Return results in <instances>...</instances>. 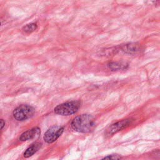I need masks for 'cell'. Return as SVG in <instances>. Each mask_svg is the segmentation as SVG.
I'll return each mask as SVG.
<instances>
[{"label":"cell","mask_w":160,"mask_h":160,"mask_svg":"<svg viewBox=\"0 0 160 160\" xmlns=\"http://www.w3.org/2000/svg\"><path fill=\"white\" fill-rule=\"evenodd\" d=\"M95 127L94 118L89 115H81L75 117L71 122V127L80 133H89Z\"/></svg>","instance_id":"cell-1"},{"label":"cell","mask_w":160,"mask_h":160,"mask_svg":"<svg viewBox=\"0 0 160 160\" xmlns=\"http://www.w3.org/2000/svg\"><path fill=\"white\" fill-rule=\"evenodd\" d=\"M80 106L78 101H69L57 106L54 108V112L60 115L69 116L77 112Z\"/></svg>","instance_id":"cell-2"},{"label":"cell","mask_w":160,"mask_h":160,"mask_svg":"<svg viewBox=\"0 0 160 160\" xmlns=\"http://www.w3.org/2000/svg\"><path fill=\"white\" fill-rule=\"evenodd\" d=\"M34 114V109L28 105H22L13 111V116L18 121L29 119Z\"/></svg>","instance_id":"cell-3"},{"label":"cell","mask_w":160,"mask_h":160,"mask_svg":"<svg viewBox=\"0 0 160 160\" xmlns=\"http://www.w3.org/2000/svg\"><path fill=\"white\" fill-rule=\"evenodd\" d=\"M64 128L60 126H53L47 130L44 135V140L48 143L54 142L63 133Z\"/></svg>","instance_id":"cell-4"},{"label":"cell","mask_w":160,"mask_h":160,"mask_svg":"<svg viewBox=\"0 0 160 160\" xmlns=\"http://www.w3.org/2000/svg\"><path fill=\"white\" fill-rule=\"evenodd\" d=\"M129 120H124L118 121L110 126L106 131V136L110 137L128 127L130 124Z\"/></svg>","instance_id":"cell-5"},{"label":"cell","mask_w":160,"mask_h":160,"mask_svg":"<svg viewBox=\"0 0 160 160\" xmlns=\"http://www.w3.org/2000/svg\"><path fill=\"white\" fill-rule=\"evenodd\" d=\"M41 133L40 129L38 127L34 128L28 130L20 136L19 137V140L25 141H28V140H31L33 139L36 138L37 137L39 136V135Z\"/></svg>","instance_id":"cell-6"},{"label":"cell","mask_w":160,"mask_h":160,"mask_svg":"<svg viewBox=\"0 0 160 160\" xmlns=\"http://www.w3.org/2000/svg\"><path fill=\"white\" fill-rule=\"evenodd\" d=\"M40 147H41V144L39 143H35L31 144V146H30V147L25 151L24 153V156L25 158H29L33 156L35 153H36L38 151Z\"/></svg>","instance_id":"cell-7"},{"label":"cell","mask_w":160,"mask_h":160,"mask_svg":"<svg viewBox=\"0 0 160 160\" xmlns=\"http://www.w3.org/2000/svg\"><path fill=\"white\" fill-rule=\"evenodd\" d=\"M122 50L127 53H135L140 51V46L136 44H128L122 46Z\"/></svg>","instance_id":"cell-8"},{"label":"cell","mask_w":160,"mask_h":160,"mask_svg":"<svg viewBox=\"0 0 160 160\" xmlns=\"http://www.w3.org/2000/svg\"><path fill=\"white\" fill-rule=\"evenodd\" d=\"M127 65H126L125 63H123L120 62H113L111 63L109 66V68L112 69V70H117V69H122L126 68Z\"/></svg>","instance_id":"cell-9"},{"label":"cell","mask_w":160,"mask_h":160,"mask_svg":"<svg viewBox=\"0 0 160 160\" xmlns=\"http://www.w3.org/2000/svg\"><path fill=\"white\" fill-rule=\"evenodd\" d=\"M37 29V25L34 23L27 25L23 27V31L26 33H31Z\"/></svg>","instance_id":"cell-10"},{"label":"cell","mask_w":160,"mask_h":160,"mask_svg":"<svg viewBox=\"0 0 160 160\" xmlns=\"http://www.w3.org/2000/svg\"><path fill=\"white\" fill-rule=\"evenodd\" d=\"M121 156L118 155H109L105 158L101 159V160H120Z\"/></svg>","instance_id":"cell-11"},{"label":"cell","mask_w":160,"mask_h":160,"mask_svg":"<svg viewBox=\"0 0 160 160\" xmlns=\"http://www.w3.org/2000/svg\"><path fill=\"white\" fill-rule=\"evenodd\" d=\"M4 124H5L4 121L2 119L0 120V130H1L3 128V127H4Z\"/></svg>","instance_id":"cell-12"},{"label":"cell","mask_w":160,"mask_h":160,"mask_svg":"<svg viewBox=\"0 0 160 160\" xmlns=\"http://www.w3.org/2000/svg\"><path fill=\"white\" fill-rule=\"evenodd\" d=\"M0 25H1V23H0Z\"/></svg>","instance_id":"cell-13"}]
</instances>
